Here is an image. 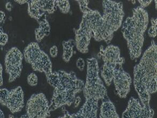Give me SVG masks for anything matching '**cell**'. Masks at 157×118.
Returning <instances> with one entry per match:
<instances>
[{
    "label": "cell",
    "instance_id": "cell-34",
    "mask_svg": "<svg viewBox=\"0 0 157 118\" xmlns=\"http://www.w3.org/2000/svg\"><path fill=\"white\" fill-rule=\"evenodd\" d=\"M0 114H1V118H4V114H3V111H2V110L1 109L0 110Z\"/></svg>",
    "mask_w": 157,
    "mask_h": 118
},
{
    "label": "cell",
    "instance_id": "cell-20",
    "mask_svg": "<svg viewBox=\"0 0 157 118\" xmlns=\"http://www.w3.org/2000/svg\"><path fill=\"white\" fill-rule=\"evenodd\" d=\"M56 6L59 8L62 13L64 14L69 13L70 9V4L68 0H62V1H55Z\"/></svg>",
    "mask_w": 157,
    "mask_h": 118
},
{
    "label": "cell",
    "instance_id": "cell-22",
    "mask_svg": "<svg viewBox=\"0 0 157 118\" xmlns=\"http://www.w3.org/2000/svg\"><path fill=\"white\" fill-rule=\"evenodd\" d=\"M9 91L6 89L3 88L0 89V102L2 105L6 106V102L8 97Z\"/></svg>",
    "mask_w": 157,
    "mask_h": 118
},
{
    "label": "cell",
    "instance_id": "cell-4",
    "mask_svg": "<svg viewBox=\"0 0 157 118\" xmlns=\"http://www.w3.org/2000/svg\"><path fill=\"white\" fill-rule=\"evenodd\" d=\"M132 13V17H128L124 22L122 32L127 42L130 58L135 60L142 54L144 34L149 23V15L140 6L134 9Z\"/></svg>",
    "mask_w": 157,
    "mask_h": 118
},
{
    "label": "cell",
    "instance_id": "cell-31",
    "mask_svg": "<svg viewBox=\"0 0 157 118\" xmlns=\"http://www.w3.org/2000/svg\"><path fill=\"white\" fill-rule=\"evenodd\" d=\"M2 71H3V68H2V65H0V86H3V76H2Z\"/></svg>",
    "mask_w": 157,
    "mask_h": 118
},
{
    "label": "cell",
    "instance_id": "cell-9",
    "mask_svg": "<svg viewBox=\"0 0 157 118\" xmlns=\"http://www.w3.org/2000/svg\"><path fill=\"white\" fill-rule=\"evenodd\" d=\"M113 81L119 97L121 98L127 97L130 90L132 80L129 74L123 70L122 65L115 68Z\"/></svg>",
    "mask_w": 157,
    "mask_h": 118
},
{
    "label": "cell",
    "instance_id": "cell-18",
    "mask_svg": "<svg viewBox=\"0 0 157 118\" xmlns=\"http://www.w3.org/2000/svg\"><path fill=\"white\" fill-rule=\"evenodd\" d=\"M28 12L30 17L38 20L45 15V13L41 11L37 1H28Z\"/></svg>",
    "mask_w": 157,
    "mask_h": 118
},
{
    "label": "cell",
    "instance_id": "cell-1",
    "mask_svg": "<svg viewBox=\"0 0 157 118\" xmlns=\"http://www.w3.org/2000/svg\"><path fill=\"white\" fill-rule=\"evenodd\" d=\"M87 62V75L83 93L85 98V102L78 112L70 114L64 110V116L62 118H96L98 109V101L109 99L107 91L99 73L97 59L92 57L88 58Z\"/></svg>",
    "mask_w": 157,
    "mask_h": 118
},
{
    "label": "cell",
    "instance_id": "cell-26",
    "mask_svg": "<svg viewBox=\"0 0 157 118\" xmlns=\"http://www.w3.org/2000/svg\"><path fill=\"white\" fill-rule=\"evenodd\" d=\"M76 66L77 68L81 71H83L84 67H85V62H84V59L82 58H79L76 61Z\"/></svg>",
    "mask_w": 157,
    "mask_h": 118
},
{
    "label": "cell",
    "instance_id": "cell-15",
    "mask_svg": "<svg viewBox=\"0 0 157 118\" xmlns=\"http://www.w3.org/2000/svg\"><path fill=\"white\" fill-rule=\"evenodd\" d=\"M100 118H119L117 113L114 104L110 99H108L102 101L100 108L99 115Z\"/></svg>",
    "mask_w": 157,
    "mask_h": 118
},
{
    "label": "cell",
    "instance_id": "cell-32",
    "mask_svg": "<svg viewBox=\"0 0 157 118\" xmlns=\"http://www.w3.org/2000/svg\"><path fill=\"white\" fill-rule=\"evenodd\" d=\"M6 8L8 11H11L12 10L13 6H12V4H11V2H8L6 3Z\"/></svg>",
    "mask_w": 157,
    "mask_h": 118
},
{
    "label": "cell",
    "instance_id": "cell-33",
    "mask_svg": "<svg viewBox=\"0 0 157 118\" xmlns=\"http://www.w3.org/2000/svg\"><path fill=\"white\" fill-rule=\"evenodd\" d=\"M15 2H17L18 4H24L27 3H28V1H25V0H19V1H15Z\"/></svg>",
    "mask_w": 157,
    "mask_h": 118
},
{
    "label": "cell",
    "instance_id": "cell-19",
    "mask_svg": "<svg viewBox=\"0 0 157 118\" xmlns=\"http://www.w3.org/2000/svg\"><path fill=\"white\" fill-rule=\"evenodd\" d=\"M39 7L41 12L47 13L52 14L56 10V5L55 1H37Z\"/></svg>",
    "mask_w": 157,
    "mask_h": 118
},
{
    "label": "cell",
    "instance_id": "cell-8",
    "mask_svg": "<svg viewBox=\"0 0 157 118\" xmlns=\"http://www.w3.org/2000/svg\"><path fill=\"white\" fill-rule=\"evenodd\" d=\"M23 55L17 47H13L5 56L4 64L6 71L9 75V82H13L21 76Z\"/></svg>",
    "mask_w": 157,
    "mask_h": 118
},
{
    "label": "cell",
    "instance_id": "cell-12",
    "mask_svg": "<svg viewBox=\"0 0 157 118\" xmlns=\"http://www.w3.org/2000/svg\"><path fill=\"white\" fill-rule=\"evenodd\" d=\"M98 58H102L106 63L113 64L115 65H122L125 63V59L120 56V50L119 47L110 45L104 48L100 46V52L98 54Z\"/></svg>",
    "mask_w": 157,
    "mask_h": 118
},
{
    "label": "cell",
    "instance_id": "cell-6",
    "mask_svg": "<svg viewBox=\"0 0 157 118\" xmlns=\"http://www.w3.org/2000/svg\"><path fill=\"white\" fill-rule=\"evenodd\" d=\"M24 57L34 71L45 73L46 76L53 72L49 56L41 50L38 43L31 42L28 44L24 50Z\"/></svg>",
    "mask_w": 157,
    "mask_h": 118
},
{
    "label": "cell",
    "instance_id": "cell-37",
    "mask_svg": "<svg viewBox=\"0 0 157 118\" xmlns=\"http://www.w3.org/2000/svg\"><path fill=\"white\" fill-rule=\"evenodd\" d=\"M132 4H135L136 3V1H132Z\"/></svg>",
    "mask_w": 157,
    "mask_h": 118
},
{
    "label": "cell",
    "instance_id": "cell-23",
    "mask_svg": "<svg viewBox=\"0 0 157 118\" xmlns=\"http://www.w3.org/2000/svg\"><path fill=\"white\" fill-rule=\"evenodd\" d=\"M28 84L31 86H36L38 84V79L36 74L34 73H32L28 76L27 79Z\"/></svg>",
    "mask_w": 157,
    "mask_h": 118
},
{
    "label": "cell",
    "instance_id": "cell-5",
    "mask_svg": "<svg viewBox=\"0 0 157 118\" xmlns=\"http://www.w3.org/2000/svg\"><path fill=\"white\" fill-rule=\"evenodd\" d=\"M104 14L101 19L102 39L107 44L112 41L115 32L122 25L124 13L121 2L103 1Z\"/></svg>",
    "mask_w": 157,
    "mask_h": 118
},
{
    "label": "cell",
    "instance_id": "cell-11",
    "mask_svg": "<svg viewBox=\"0 0 157 118\" xmlns=\"http://www.w3.org/2000/svg\"><path fill=\"white\" fill-rule=\"evenodd\" d=\"M75 46L77 50L83 53L89 52L88 46L94 35L85 18L82 17L78 29L75 30Z\"/></svg>",
    "mask_w": 157,
    "mask_h": 118
},
{
    "label": "cell",
    "instance_id": "cell-29",
    "mask_svg": "<svg viewBox=\"0 0 157 118\" xmlns=\"http://www.w3.org/2000/svg\"><path fill=\"white\" fill-rule=\"evenodd\" d=\"M81 101V97H79V96H77V97L75 98L74 102V108H77V107L79 105Z\"/></svg>",
    "mask_w": 157,
    "mask_h": 118
},
{
    "label": "cell",
    "instance_id": "cell-36",
    "mask_svg": "<svg viewBox=\"0 0 157 118\" xmlns=\"http://www.w3.org/2000/svg\"><path fill=\"white\" fill-rule=\"evenodd\" d=\"M155 9H157V1L155 0Z\"/></svg>",
    "mask_w": 157,
    "mask_h": 118
},
{
    "label": "cell",
    "instance_id": "cell-25",
    "mask_svg": "<svg viewBox=\"0 0 157 118\" xmlns=\"http://www.w3.org/2000/svg\"><path fill=\"white\" fill-rule=\"evenodd\" d=\"M76 1L78 3L79 8L83 13L86 12L89 9V8L88 7L89 1Z\"/></svg>",
    "mask_w": 157,
    "mask_h": 118
},
{
    "label": "cell",
    "instance_id": "cell-21",
    "mask_svg": "<svg viewBox=\"0 0 157 118\" xmlns=\"http://www.w3.org/2000/svg\"><path fill=\"white\" fill-rule=\"evenodd\" d=\"M151 21L152 25L148 31V34L150 37L155 38L157 36V19L152 18Z\"/></svg>",
    "mask_w": 157,
    "mask_h": 118
},
{
    "label": "cell",
    "instance_id": "cell-10",
    "mask_svg": "<svg viewBox=\"0 0 157 118\" xmlns=\"http://www.w3.org/2000/svg\"><path fill=\"white\" fill-rule=\"evenodd\" d=\"M154 111L151 108L143 105L140 100L130 98L127 108L122 113L123 118H152L154 116Z\"/></svg>",
    "mask_w": 157,
    "mask_h": 118
},
{
    "label": "cell",
    "instance_id": "cell-3",
    "mask_svg": "<svg viewBox=\"0 0 157 118\" xmlns=\"http://www.w3.org/2000/svg\"><path fill=\"white\" fill-rule=\"evenodd\" d=\"M47 82L54 90L49 104L50 112L74 102L77 94L83 90L84 82L77 77L75 72L59 70L47 76Z\"/></svg>",
    "mask_w": 157,
    "mask_h": 118
},
{
    "label": "cell",
    "instance_id": "cell-13",
    "mask_svg": "<svg viewBox=\"0 0 157 118\" xmlns=\"http://www.w3.org/2000/svg\"><path fill=\"white\" fill-rule=\"evenodd\" d=\"M6 106L12 113L21 111L24 106V93L21 87H17L9 91Z\"/></svg>",
    "mask_w": 157,
    "mask_h": 118
},
{
    "label": "cell",
    "instance_id": "cell-30",
    "mask_svg": "<svg viewBox=\"0 0 157 118\" xmlns=\"http://www.w3.org/2000/svg\"><path fill=\"white\" fill-rule=\"evenodd\" d=\"M6 17V16L5 13L2 11H0V22H1V23H2V22H3L5 20Z\"/></svg>",
    "mask_w": 157,
    "mask_h": 118
},
{
    "label": "cell",
    "instance_id": "cell-17",
    "mask_svg": "<svg viewBox=\"0 0 157 118\" xmlns=\"http://www.w3.org/2000/svg\"><path fill=\"white\" fill-rule=\"evenodd\" d=\"M63 48V53L62 58L64 61L68 63L70 61L74 53V47L75 46V41L73 39H70L67 41H63L62 43Z\"/></svg>",
    "mask_w": 157,
    "mask_h": 118
},
{
    "label": "cell",
    "instance_id": "cell-24",
    "mask_svg": "<svg viewBox=\"0 0 157 118\" xmlns=\"http://www.w3.org/2000/svg\"><path fill=\"white\" fill-rule=\"evenodd\" d=\"M0 31V45L1 46H4L8 41V35L3 32L2 26H1Z\"/></svg>",
    "mask_w": 157,
    "mask_h": 118
},
{
    "label": "cell",
    "instance_id": "cell-7",
    "mask_svg": "<svg viewBox=\"0 0 157 118\" xmlns=\"http://www.w3.org/2000/svg\"><path fill=\"white\" fill-rule=\"evenodd\" d=\"M26 109L29 118H46L51 116L48 101L43 93L32 95L28 100Z\"/></svg>",
    "mask_w": 157,
    "mask_h": 118
},
{
    "label": "cell",
    "instance_id": "cell-27",
    "mask_svg": "<svg viewBox=\"0 0 157 118\" xmlns=\"http://www.w3.org/2000/svg\"><path fill=\"white\" fill-rule=\"evenodd\" d=\"M58 53V49L56 46H53L50 49V55L52 57L55 58L57 56Z\"/></svg>",
    "mask_w": 157,
    "mask_h": 118
},
{
    "label": "cell",
    "instance_id": "cell-28",
    "mask_svg": "<svg viewBox=\"0 0 157 118\" xmlns=\"http://www.w3.org/2000/svg\"><path fill=\"white\" fill-rule=\"evenodd\" d=\"M138 2L140 3V7L144 9L152 2V1H143V0H138Z\"/></svg>",
    "mask_w": 157,
    "mask_h": 118
},
{
    "label": "cell",
    "instance_id": "cell-2",
    "mask_svg": "<svg viewBox=\"0 0 157 118\" xmlns=\"http://www.w3.org/2000/svg\"><path fill=\"white\" fill-rule=\"evenodd\" d=\"M134 83L143 105L151 108V95L157 91V46L152 40L140 63L134 67Z\"/></svg>",
    "mask_w": 157,
    "mask_h": 118
},
{
    "label": "cell",
    "instance_id": "cell-14",
    "mask_svg": "<svg viewBox=\"0 0 157 118\" xmlns=\"http://www.w3.org/2000/svg\"><path fill=\"white\" fill-rule=\"evenodd\" d=\"M37 21L39 24V26L35 30V36L36 41L40 42L45 36L49 35L51 28L49 23L46 19V14L43 15Z\"/></svg>",
    "mask_w": 157,
    "mask_h": 118
},
{
    "label": "cell",
    "instance_id": "cell-35",
    "mask_svg": "<svg viewBox=\"0 0 157 118\" xmlns=\"http://www.w3.org/2000/svg\"><path fill=\"white\" fill-rule=\"evenodd\" d=\"M9 118H15V116H12V115H9Z\"/></svg>",
    "mask_w": 157,
    "mask_h": 118
},
{
    "label": "cell",
    "instance_id": "cell-16",
    "mask_svg": "<svg viewBox=\"0 0 157 118\" xmlns=\"http://www.w3.org/2000/svg\"><path fill=\"white\" fill-rule=\"evenodd\" d=\"M117 66L104 63L101 70V76L107 86H109L113 79V74Z\"/></svg>",
    "mask_w": 157,
    "mask_h": 118
}]
</instances>
